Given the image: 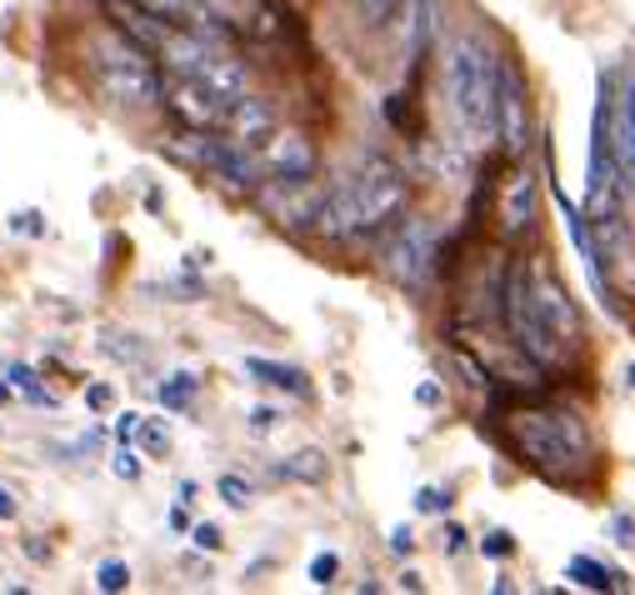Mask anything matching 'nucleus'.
I'll return each instance as SVG.
<instances>
[{"label": "nucleus", "mask_w": 635, "mask_h": 595, "mask_svg": "<svg viewBox=\"0 0 635 595\" xmlns=\"http://www.w3.org/2000/svg\"><path fill=\"white\" fill-rule=\"evenodd\" d=\"M15 516V496L11 490H0V520H11Z\"/></svg>", "instance_id": "4c0bfd02"}, {"label": "nucleus", "mask_w": 635, "mask_h": 595, "mask_svg": "<svg viewBox=\"0 0 635 595\" xmlns=\"http://www.w3.org/2000/svg\"><path fill=\"white\" fill-rule=\"evenodd\" d=\"M276 421H280V411H270V405H256V411H250V431H276Z\"/></svg>", "instance_id": "7c9ffc66"}, {"label": "nucleus", "mask_w": 635, "mask_h": 595, "mask_svg": "<svg viewBox=\"0 0 635 595\" xmlns=\"http://www.w3.org/2000/svg\"><path fill=\"white\" fill-rule=\"evenodd\" d=\"M136 445L146 455H171V425L155 421V415H146V421H140V431H136Z\"/></svg>", "instance_id": "6ab92c4d"}, {"label": "nucleus", "mask_w": 635, "mask_h": 595, "mask_svg": "<svg viewBox=\"0 0 635 595\" xmlns=\"http://www.w3.org/2000/svg\"><path fill=\"white\" fill-rule=\"evenodd\" d=\"M571 581H581L585 591H615V585H621L605 565H595L591 555H575V561H571Z\"/></svg>", "instance_id": "a211bd4d"}, {"label": "nucleus", "mask_w": 635, "mask_h": 595, "mask_svg": "<svg viewBox=\"0 0 635 595\" xmlns=\"http://www.w3.org/2000/svg\"><path fill=\"white\" fill-rule=\"evenodd\" d=\"M110 401H116V396H110V386H90L86 390V405H90V411H110Z\"/></svg>", "instance_id": "2f4dec72"}, {"label": "nucleus", "mask_w": 635, "mask_h": 595, "mask_svg": "<svg viewBox=\"0 0 635 595\" xmlns=\"http://www.w3.org/2000/svg\"><path fill=\"white\" fill-rule=\"evenodd\" d=\"M11 386L21 390V396H25L31 405H41V411H51V405H55V396L41 386V376H35L31 366H11Z\"/></svg>", "instance_id": "f3484780"}, {"label": "nucleus", "mask_w": 635, "mask_h": 595, "mask_svg": "<svg viewBox=\"0 0 635 595\" xmlns=\"http://www.w3.org/2000/svg\"><path fill=\"white\" fill-rule=\"evenodd\" d=\"M226 130L236 136V141L260 145V141L270 136V130H276V110H270L260 96H250V90H246V96H240L236 106H230V126H226Z\"/></svg>", "instance_id": "ddd939ff"}, {"label": "nucleus", "mask_w": 635, "mask_h": 595, "mask_svg": "<svg viewBox=\"0 0 635 595\" xmlns=\"http://www.w3.org/2000/svg\"><path fill=\"white\" fill-rule=\"evenodd\" d=\"M501 315H506V331L516 336V346L526 350L536 366H560L571 356V346L550 331V321L536 305V285H530V266L516 260L506 271V285H501Z\"/></svg>", "instance_id": "20e7f679"}, {"label": "nucleus", "mask_w": 635, "mask_h": 595, "mask_svg": "<svg viewBox=\"0 0 635 595\" xmlns=\"http://www.w3.org/2000/svg\"><path fill=\"white\" fill-rule=\"evenodd\" d=\"M410 545H416V541H410V531H406V526H396V531H390V551L410 555Z\"/></svg>", "instance_id": "f704fd0d"}, {"label": "nucleus", "mask_w": 635, "mask_h": 595, "mask_svg": "<svg viewBox=\"0 0 635 595\" xmlns=\"http://www.w3.org/2000/svg\"><path fill=\"white\" fill-rule=\"evenodd\" d=\"M80 65H86L90 86L126 110H151L165 106V71L146 45H136L116 21L90 25L80 41Z\"/></svg>", "instance_id": "f03ea898"}, {"label": "nucleus", "mask_w": 635, "mask_h": 595, "mask_svg": "<svg viewBox=\"0 0 635 595\" xmlns=\"http://www.w3.org/2000/svg\"><path fill=\"white\" fill-rule=\"evenodd\" d=\"M356 6H360V21L366 25H386L390 11H396V0H356Z\"/></svg>", "instance_id": "a878e982"}, {"label": "nucleus", "mask_w": 635, "mask_h": 595, "mask_svg": "<svg viewBox=\"0 0 635 595\" xmlns=\"http://www.w3.org/2000/svg\"><path fill=\"white\" fill-rule=\"evenodd\" d=\"M530 285H536L540 315H546L550 331H556V336L571 346V356H575V346H581V311H575L571 291L556 281V271H550V266H530Z\"/></svg>", "instance_id": "9d476101"}, {"label": "nucleus", "mask_w": 635, "mask_h": 595, "mask_svg": "<svg viewBox=\"0 0 635 595\" xmlns=\"http://www.w3.org/2000/svg\"><path fill=\"white\" fill-rule=\"evenodd\" d=\"M506 435L530 466L550 480H585L595 470V441L581 411L560 401H536L506 415Z\"/></svg>", "instance_id": "f257e3e1"}, {"label": "nucleus", "mask_w": 635, "mask_h": 595, "mask_svg": "<svg viewBox=\"0 0 635 595\" xmlns=\"http://www.w3.org/2000/svg\"><path fill=\"white\" fill-rule=\"evenodd\" d=\"M191 401H195V376L175 370V376L161 380V405H165V411H185Z\"/></svg>", "instance_id": "dca6fc26"}, {"label": "nucleus", "mask_w": 635, "mask_h": 595, "mask_svg": "<svg viewBox=\"0 0 635 595\" xmlns=\"http://www.w3.org/2000/svg\"><path fill=\"white\" fill-rule=\"evenodd\" d=\"M536 195H540V181L530 171H516L506 181V195H501V230H506L510 240H516L520 230H530V220H536Z\"/></svg>", "instance_id": "f8f14e48"}, {"label": "nucleus", "mask_w": 635, "mask_h": 595, "mask_svg": "<svg viewBox=\"0 0 635 595\" xmlns=\"http://www.w3.org/2000/svg\"><path fill=\"white\" fill-rule=\"evenodd\" d=\"M100 356H116V360H126V366H140V360H151V346L140 336H126V331H106V336H100Z\"/></svg>", "instance_id": "2eb2a0df"}, {"label": "nucleus", "mask_w": 635, "mask_h": 595, "mask_svg": "<svg viewBox=\"0 0 635 595\" xmlns=\"http://www.w3.org/2000/svg\"><path fill=\"white\" fill-rule=\"evenodd\" d=\"M211 6H216L226 21H250V11H260L266 0H211Z\"/></svg>", "instance_id": "b1692460"}, {"label": "nucleus", "mask_w": 635, "mask_h": 595, "mask_svg": "<svg viewBox=\"0 0 635 595\" xmlns=\"http://www.w3.org/2000/svg\"><path fill=\"white\" fill-rule=\"evenodd\" d=\"M136 431H140V415H120V421H116V435H120V441H136Z\"/></svg>", "instance_id": "c9c22d12"}, {"label": "nucleus", "mask_w": 635, "mask_h": 595, "mask_svg": "<svg viewBox=\"0 0 635 595\" xmlns=\"http://www.w3.org/2000/svg\"><path fill=\"white\" fill-rule=\"evenodd\" d=\"M11 230H15V236H31V240H35V236L45 230V226H41V210H15V216H11Z\"/></svg>", "instance_id": "bb28decb"}, {"label": "nucleus", "mask_w": 635, "mask_h": 595, "mask_svg": "<svg viewBox=\"0 0 635 595\" xmlns=\"http://www.w3.org/2000/svg\"><path fill=\"white\" fill-rule=\"evenodd\" d=\"M256 201H260V210H266L276 226L315 230V216H321L325 191L315 185V175H305V181H280V175H270V181L256 191Z\"/></svg>", "instance_id": "6e6552de"}, {"label": "nucleus", "mask_w": 635, "mask_h": 595, "mask_svg": "<svg viewBox=\"0 0 635 595\" xmlns=\"http://www.w3.org/2000/svg\"><path fill=\"white\" fill-rule=\"evenodd\" d=\"M351 181V195H356V216H360V236H376L386 230L390 220L406 210V195H410V181L400 165L390 161H366L356 175H345Z\"/></svg>", "instance_id": "39448f33"}, {"label": "nucleus", "mask_w": 635, "mask_h": 595, "mask_svg": "<svg viewBox=\"0 0 635 595\" xmlns=\"http://www.w3.org/2000/svg\"><path fill=\"white\" fill-rule=\"evenodd\" d=\"M631 386H635V366H631Z\"/></svg>", "instance_id": "ea45409f"}, {"label": "nucleus", "mask_w": 635, "mask_h": 595, "mask_svg": "<svg viewBox=\"0 0 635 595\" xmlns=\"http://www.w3.org/2000/svg\"><path fill=\"white\" fill-rule=\"evenodd\" d=\"M455 366H461L465 386H475V390H491V376H485V366L471 356V350H455Z\"/></svg>", "instance_id": "4be33fe9"}, {"label": "nucleus", "mask_w": 635, "mask_h": 595, "mask_svg": "<svg viewBox=\"0 0 635 595\" xmlns=\"http://www.w3.org/2000/svg\"><path fill=\"white\" fill-rule=\"evenodd\" d=\"M335 571H341V555H335V551H321V555L311 561V581H315V585H331Z\"/></svg>", "instance_id": "393cba45"}, {"label": "nucleus", "mask_w": 635, "mask_h": 595, "mask_svg": "<svg viewBox=\"0 0 635 595\" xmlns=\"http://www.w3.org/2000/svg\"><path fill=\"white\" fill-rule=\"evenodd\" d=\"M416 401H420V405H441V386H435V380H420V386H416Z\"/></svg>", "instance_id": "72a5a7b5"}, {"label": "nucleus", "mask_w": 635, "mask_h": 595, "mask_svg": "<svg viewBox=\"0 0 635 595\" xmlns=\"http://www.w3.org/2000/svg\"><path fill=\"white\" fill-rule=\"evenodd\" d=\"M126 585H130V565L126 561H100L96 565V591L116 595V591H126Z\"/></svg>", "instance_id": "412c9836"}, {"label": "nucleus", "mask_w": 635, "mask_h": 595, "mask_svg": "<svg viewBox=\"0 0 635 595\" xmlns=\"http://www.w3.org/2000/svg\"><path fill=\"white\" fill-rule=\"evenodd\" d=\"M461 545H465V531H461V526H451V531H445V551H461Z\"/></svg>", "instance_id": "e433bc0d"}, {"label": "nucleus", "mask_w": 635, "mask_h": 595, "mask_svg": "<svg viewBox=\"0 0 635 595\" xmlns=\"http://www.w3.org/2000/svg\"><path fill=\"white\" fill-rule=\"evenodd\" d=\"M441 86L451 100V116L461 126L465 145H481L496 136V106H501V61L491 41L475 31H455L445 41Z\"/></svg>", "instance_id": "7ed1b4c3"}, {"label": "nucleus", "mask_w": 635, "mask_h": 595, "mask_svg": "<svg viewBox=\"0 0 635 595\" xmlns=\"http://www.w3.org/2000/svg\"><path fill=\"white\" fill-rule=\"evenodd\" d=\"M496 136L501 151L510 161H520L530 145V100H526V80L510 61H501V106H496Z\"/></svg>", "instance_id": "1a4fd4ad"}, {"label": "nucleus", "mask_w": 635, "mask_h": 595, "mask_svg": "<svg viewBox=\"0 0 635 595\" xmlns=\"http://www.w3.org/2000/svg\"><path fill=\"white\" fill-rule=\"evenodd\" d=\"M220 500H230L236 510H246V506H250V480H240V476H220Z\"/></svg>", "instance_id": "5701e85b"}, {"label": "nucleus", "mask_w": 635, "mask_h": 595, "mask_svg": "<svg viewBox=\"0 0 635 595\" xmlns=\"http://www.w3.org/2000/svg\"><path fill=\"white\" fill-rule=\"evenodd\" d=\"M195 545L201 551H220V531L216 526H195Z\"/></svg>", "instance_id": "473e14b6"}, {"label": "nucleus", "mask_w": 635, "mask_h": 595, "mask_svg": "<svg viewBox=\"0 0 635 595\" xmlns=\"http://www.w3.org/2000/svg\"><path fill=\"white\" fill-rule=\"evenodd\" d=\"M280 476H291V480H325V455H321V451L291 455V461L280 466Z\"/></svg>", "instance_id": "aec40b11"}, {"label": "nucleus", "mask_w": 635, "mask_h": 595, "mask_svg": "<svg viewBox=\"0 0 635 595\" xmlns=\"http://www.w3.org/2000/svg\"><path fill=\"white\" fill-rule=\"evenodd\" d=\"M380 266H386V275L396 285L420 291V285L431 281L435 266H441V246H435V226H431V220L410 216L406 226L386 240V250H380Z\"/></svg>", "instance_id": "423d86ee"}, {"label": "nucleus", "mask_w": 635, "mask_h": 595, "mask_svg": "<svg viewBox=\"0 0 635 595\" xmlns=\"http://www.w3.org/2000/svg\"><path fill=\"white\" fill-rule=\"evenodd\" d=\"M246 376H256L260 386L291 390V396H311V380H305V370L280 366V360H266V356H250V360H246Z\"/></svg>", "instance_id": "4468645a"}, {"label": "nucleus", "mask_w": 635, "mask_h": 595, "mask_svg": "<svg viewBox=\"0 0 635 595\" xmlns=\"http://www.w3.org/2000/svg\"><path fill=\"white\" fill-rule=\"evenodd\" d=\"M260 161H266V175L305 181V175H315V145L305 141L301 130H270L260 141Z\"/></svg>", "instance_id": "9b49d317"}, {"label": "nucleus", "mask_w": 635, "mask_h": 595, "mask_svg": "<svg viewBox=\"0 0 635 595\" xmlns=\"http://www.w3.org/2000/svg\"><path fill=\"white\" fill-rule=\"evenodd\" d=\"M481 551L491 555V561H506V555H510V536H506V531H491V536L481 541Z\"/></svg>", "instance_id": "c756f323"}, {"label": "nucleus", "mask_w": 635, "mask_h": 595, "mask_svg": "<svg viewBox=\"0 0 635 595\" xmlns=\"http://www.w3.org/2000/svg\"><path fill=\"white\" fill-rule=\"evenodd\" d=\"M6 401H11V390H6V386H0V405H6Z\"/></svg>", "instance_id": "58836bf2"}, {"label": "nucleus", "mask_w": 635, "mask_h": 595, "mask_svg": "<svg viewBox=\"0 0 635 595\" xmlns=\"http://www.w3.org/2000/svg\"><path fill=\"white\" fill-rule=\"evenodd\" d=\"M230 106L220 90H211L195 76H165V110L181 120L185 130H226L230 126Z\"/></svg>", "instance_id": "0eeeda50"}, {"label": "nucleus", "mask_w": 635, "mask_h": 595, "mask_svg": "<svg viewBox=\"0 0 635 595\" xmlns=\"http://www.w3.org/2000/svg\"><path fill=\"white\" fill-rule=\"evenodd\" d=\"M445 506H451V496H445V490H431V486H426V490L416 496V510H431V516H441Z\"/></svg>", "instance_id": "c85d7f7f"}, {"label": "nucleus", "mask_w": 635, "mask_h": 595, "mask_svg": "<svg viewBox=\"0 0 635 595\" xmlns=\"http://www.w3.org/2000/svg\"><path fill=\"white\" fill-rule=\"evenodd\" d=\"M110 470H116L120 480H136L140 476V461L130 451H116V455H110Z\"/></svg>", "instance_id": "cd10ccee"}]
</instances>
